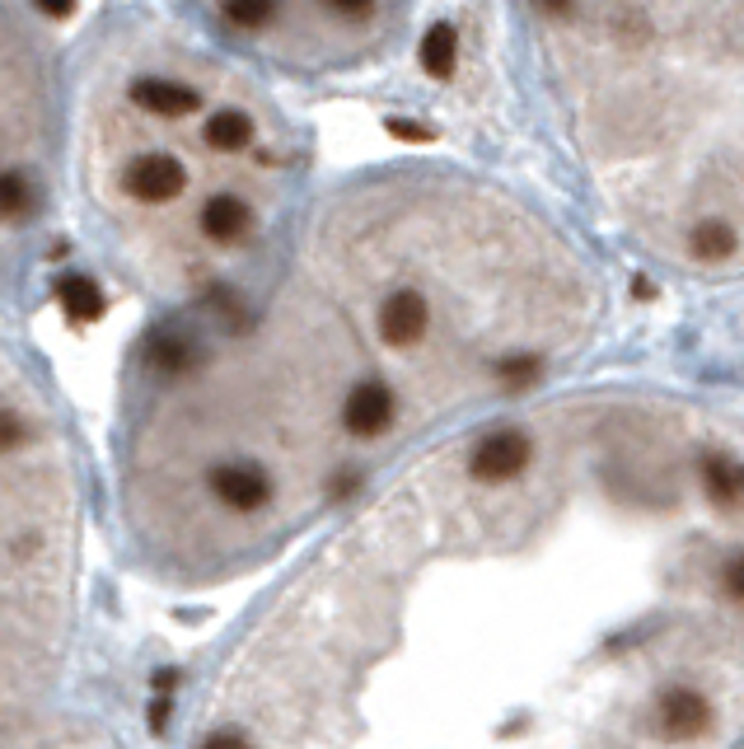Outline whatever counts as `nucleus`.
Returning <instances> with one entry per match:
<instances>
[{
    "mask_svg": "<svg viewBox=\"0 0 744 749\" xmlns=\"http://www.w3.org/2000/svg\"><path fill=\"white\" fill-rule=\"evenodd\" d=\"M740 254H744V230H735V225H726V220H703L684 235V258L688 263L721 267V263H735Z\"/></svg>",
    "mask_w": 744,
    "mask_h": 749,
    "instance_id": "obj_3",
    "label": "nucleus"
},
{
    "mask_svg": "<svg viewBox=\"0 0 744 749\" xmlns=\"http://www.w3.org/2000/svg\"><path fill=\"white\" fill-rule=\"evenodd\" d=\"M534 460V441L525 436V431H492V436L468 455V483L478 487H510L525 479V469Z\"/></svg>",
    "mask_w": 744,
    "mask_h": 749,
    "instance_id": "obj_2",
    "label": "nucleus"
},
{
    "mask_svg": "<svg viewBox=\"0 0 744 749\" xmlns=\"http://www.w3.org/2000/svg\"><path fill=\"white\" fill-rule=\"evenodd\" d=\"M421 71L436 76V80L455 76V29H449V24H436L431 33L421 38Z\"/></svg>",
    "mask_w": 744,
    "mask_h": 749,
    "instance_id": "obj_4",
    "label": "nucleus"
},
{
    "mask_svg": "<svg viewBox=\"0 0 744 749\" xmlns=\"http://www.w3.org/2000/svg\"><path fill=\"white\" fill-rule=\"evenodd\" d=\"M651 721H656V736L665 745H697L716 731V702L697 684H669L656 698Z\"/></svg>",
    "mask_w": 744,
    "mask_h": 749,
    "instance_id": "obj_1",
    "label": "nucleus"
}]
</instances>
